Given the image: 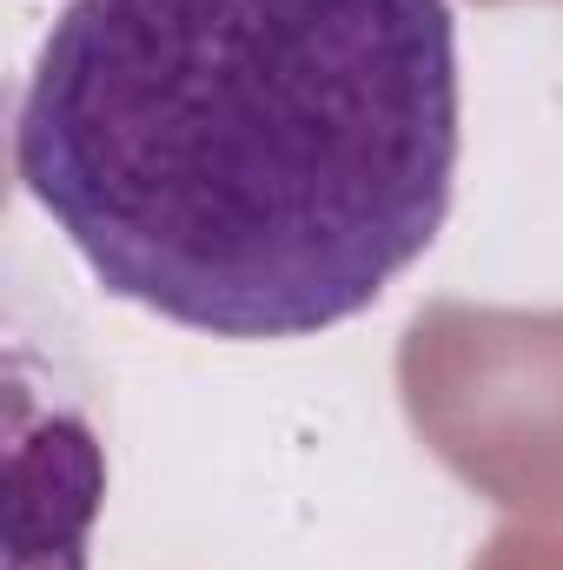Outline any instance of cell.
<instances>
[{
  "instance_id": "1",
  "label": "cell",
  "mask_w": 563,
  "mask_h": 570,
  "mask_svg": "<svg viewBox=\"0 0 563 570\" xmlns=\"http://www.w3.org/2000/svg\"><path fill=\"white\" fill-rule=\"evenodd\" d=\"M457 140L451 0H73L13 179L113 298L312 338L431 253Z\"/></svg>"
}]
</instances>
